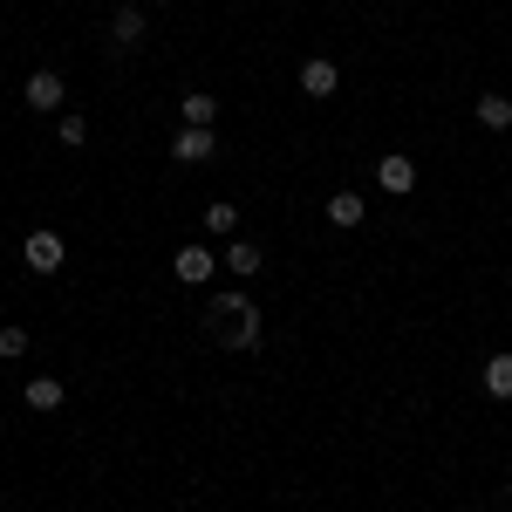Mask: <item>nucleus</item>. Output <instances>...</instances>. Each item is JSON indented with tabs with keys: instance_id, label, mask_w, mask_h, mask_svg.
<instances>
[{
	"instance_id": "f257e3e1",
	"label": "nucleus",
	"mask_w": 512,
	"mask_h": 512,
	"mask_svg": "<svg viewBox=\"0 0 512 512\" xmlns=\"http://www.w3.org/2000/svg\"><path fill=\"white\" fill-rule=\"evenodd\" d=\"M205 328H212L226 349H239V355L260 349V308H253L246 294H219V301H205Z\"/></svg>"
},
{
	"instance_id": "f03ea898",
	"label": "nucleus",
	"mask_w": 512,
	"mask_h": 512,
	"mask_svg": "<svg viewBox=\"0 0 512 512\" xmlns=\"http://www.w3.org/2000/svg\"><path fill=\"white\" fill-rule=\"evenodd\" d=\"M21 96H28V110H41V117H55V110L69 103V89H62V76H55V69H35Z\"/></svg>"
},
{
	"instance_id": "7ed1b4c3",
	"label": "nucleus",
	"mask_w": 512,
	"mask_h": 512,
	"mask_svg": "<svg viewBox=\"0 0 512 512\" xmlns=\"http://www.w3.org/2000/svg\"><path fill=\"white\" fill-rule=\"evenodd\" d=\"M21 260H28V274H55V267L69 260V253H62V233H28Z\"/></svg>"
},
{
	"instance_id": "20e7f679",
	"label": "nucleus",
	"mask_w": 512,
	"mask_h": 512,
	"mask_svg": "<svg viewBox=\"0 0 512 512\" xmlns=\"http://www.w3.org/2000/svg\"><path fill=\"white\" fill-rule=\"evenodd\" d=\"M376 185H383L390 198H410V192H417V164L403 158V151H390V158L376 164Z\"/></svg>"
},
{
	"instance_id": "39448f33",
	"label": "nucleus",
	"mask_w": 512,
	"mask_h": 512,
	"mask_svg": "<svg viewBox=\"0 0 512 512\" xmlns=\"http://www.w3.org/2000/svg\"><path fill=\"white\" fill-rule=\"evenodd\" d=\"M212 151H219V137H212V130H198V123H185V130L171 137V158H178V164H205Z\"/></svg>"
},
{
	"instance_id": "423d86ee",
	"label": "nucleus",
	"mask_w": 512,
	"mask_h": 512,
	"mask_svg": "<svg viewBox=\"0 0 512 512\" xmlns=\"http://www.w3.org/2000/svg\"><path fill=\"white\" fill-rule=\"evenodd\" d=\"M212 267H219V260H212L205 246H178V260H171V274L185 280V287H205V280H212Z\"/></svg>"
},
{
	"instance_id": "0eeeda50",
	"label": "nucleus",
	"mask_w": 512,
	"mask_h": 512,
	"mask_svg": "<svg viewBox=\"0 0 512 512\" xmlns=\"http://www.w3.org/2000/svg\"><path fill=\"white\" fill-rule=\"evenodd\" d=\"M335 89H342V69H335V62H308V69H301V96H335Z\"/></svg>"
},
{
	"instance_id": "6e6552de",
	"label": "nucleus",
	"mask_w": 512,
	"mask_h": 512,
	"mask_svg": "<svg viewBox=\"0 0 512 512\" xmlns=\"http://www.w3.org/2000/svg\"><path fill=\"white\" fill-rule=\"evenodd\" d=\"M110 35H117V48H137V41H144V7H137V0H123V7H117Z\"/></svg>"
},
{
	"instance_id": "1a4fd4ad",
	"label": "nucleus",
	"mask_w": 512,
	"mask_h": 512,
	"mask_svg": "<svg viewBox=\"0 0 512 512\" xmlns=\"http://www.w3.org/2000/svg\"><path fill=\"white\" fill-rule=\"evenodd\" d=\"M226 267H233L239 280H253V274H260V267H267V253H260L253 239H233V246H226Z\"/></svg>"
},
{
	"instance_id": "9d476101",
	"label": "nucleus",
	"mask_w": 512,
	"mask_h": 512,
	"mask_svg": "<svg viewBox=\"0 0 512 512\" xmlns=\"http://www.w3.org/2000/svg\"><path fill=\"white\" fill-rule=\"evenodd\" d=\"M362 212H369V205H362V192H335V198H328V226H342V233H349V226H362Z\"/></svg>"
},
{
	"instance_id": "9b49d317",
	"label": "nucleus",
	"mask_w": 512,
	"mask_h": 512,
	"mask_svg": "<svg viewBox=\"0 0 512 512\" xmlns=\"http://www.w3.org/2000/svg\"><path fill=\"white\" fill-rule=\"evenodd\" d=\"M478 123L485 130H512V96H478Z\"/></svg>"
},
{
	"instance_id": "f8f14e48",
	"label": "nucleus",
	"mask_w": 512,
	"mask_h": 512,
	"mask_svg": "<svg viewBox=\"0 0 512 512\" xmlns=\"http://www.w3.org/2000/svg\"><path fill=\"white\" fill-rule=\"evenodd\" d=\"M485 396H499V403L512 396V355H492L485 362Z\"/></svg>"
},
{
	"instance_id": "ddd939ff",
	"label": "nucleus",
	"mask_w": 512,
	"mask_h": 512,
	"mask_svg": "<svg viewBox=\"0 0 512 512\" xmlns=\"http://www.w3.org/2000/svg\"><path fill=\"white\" fill-rule=\"evenodd\" d=\"M28 410H62V383L55 376H35L28 383Z\"/></svg>"
},
{
	"instance_id": "4468645a",
	"label": "nucleus",
	"mask_w": 512,
	"mask_h": 512,
	"mask_svg": "<svg viewBox=\"0 0 512 512\" xmlns=\"http://www.w3.org/2000/svg\"><path fill=\"white\" fill-rule=\"evenodd\" d=\"M205 226L226 233V239H239V212H233V205H205Z\"/></svg>"
},
{
	"instance_id": "2eb2a0df",
	"label": "nucleus",
	"mask_w": 512,
	"mask_h": 512,
	"mask_svg": "<svg viewBox=\"0 0 512 512\" xmlns=\"http://www.w3.org/2000/svg\"><path fill=\"white\" fill-rule=\"evenodd\" d=\"M212 117H219V103H212V96H185V123L212 130Z\"/></svg>"
},
{
	"instance_id": "dca6fc26",
	"label": "nucleus",
	"mask_w": 512,
	"mask_h": 512,
	"mask_svg": "<svg viewBox=\"0 0 512 512\" xmlns=\"http://www.w3.org/2000/svg\"><path fill=\"white\" fill-rule=\"evenodd\" d=\"M55 137H62L69 151H82V137H89V123H82V117H62V123H55Z\"/></svg>"
},
{
	"instance_id": "f3484780",
	"label": "nucleus",
	"mask_w": 512,
	"mask_h": 512,
	"mask_svg": "<svg viewBox=\"0 0 512 512\" xmlns=\"http://www.w3.org/2000/svg\"><path fill=\"white\" fill-rule=\"evenodd\" d=\"M21 349H28V328L7 321V328H0V355H21Z\"/></svg>"
},
{
	"instance_id": "a211bd4d",
	"label": "nucleus",
	"mask_w": 512,
	"mask_h": 512,
	"mask_svg": "<svg viewBox=\"0 0 512 512\" xmlns=\"http://www.w3.org/2000/svg\"><path fill=\"white\" fill-rule=\"evenodd\" d=\"M506 512H512V478H506Z\"/></svg>"
},
{
	"instance_id": "6ab92c4d",
	"label": "nucleus",
	"mask_w": 512,
	"mask_h": 512,
	"mask_svg": "<svg viewBox=\"0 0 512 512\" xmlns=\"http://www.w3.org/2000/svg\"><path fill=\"white\" fill-rule=\"evenodd\" d=\"M144 7H158V0H144Z\"/></svg>"
}]
</instances>
